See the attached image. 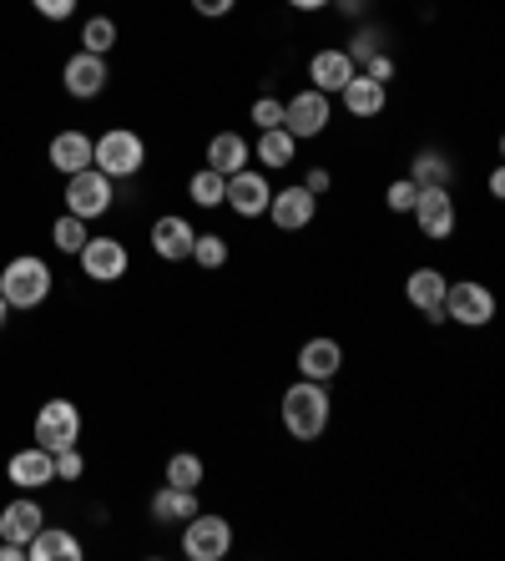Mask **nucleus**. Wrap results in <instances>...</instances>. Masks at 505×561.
<instances>
[{
  "label": "nucleus",
  "instance_id": "dca6fc26",
  "mask_svg": "<svg viewBox=\"0 0 505 561\" xmlns=\"http://www.w3.org/2000/svg\"><path fill=\"white\" fill-rule=\"evenodd\" d=\"M193 222L182 218V213H162V218L152 222V253L168 263H182L187 253H193Z\"/></svg>",
  "mask_w": 505,
  "mask_h": 561
},
{
  "label": "nucleus",
  "instance_id": "72a5a7b5",
  "mask_svg": "<svg viewBox=\"0 0 505 561\" xmlns=\"http://www.w3.org/2000/svg\"><path fill=\"white\" fill-rule=\"evenodd\" d=\"M81 470H87V460H81L77 445H66V450H56V481H81Z\"/></svg>",
  "mask_w": 505,
  "mask_h": 561
},
{
  "label": "nucleus",
  "instance_id": "6e6552de",
  "mask_svg": "<svg viewBox=\"0 0 505 561\" xmlns=\"http://www.w3.org/2000/svg\"><path fill=\"white\" fill-rule=\"evenodd\" d=\"M77 259H81V274H87L91 284H117V278L131 268L127 243H117V238H87V249H81Z\"/></svg>",
  "mask_w": 505,
  "mask_h": 561
},
{
  "label": "nucleus",
  "instance_id": "0eeeda50",
  "mask_svg": "<svg viewBox=\"0 0 505 561\" xmlns=\"http://www.w3.org/2000/svg\"><path fill=\"white\" fill-rule=\"evenodd\" d=\"M36 445H46V450H66V445L81 440V410L71 405V400H46V405L36 410Z\"/></svg>",
  "mask_w": 505,
  "mask_h": 561
},
{
  "label": "nucleus",
  "instance_id": "c756f323",
  "mask_svg": "<svg viewBox=\"0 0 505 561\" xmlns=\"http://www.w3.org/2000/svg\"><path fill=\"white\" fill-rule=\"evenodd\" d=\"M87 218H77V213H61V218H56V228H51V243L61 253H81L87 249Z\"/></svg>",
  "mask_w": 505,
  "mask_h": 561
},
{
  "label": "nucleus",
  "instance_id": "58836bf2",
  "mask_svg": "<svg viewBox=\"0 0 505 561\" xmlns=\"http://www.w3.org/2000/svg\"><path fill=\"white\" fill-rule=\"evenodd\" d=\"M0 561H26V547L21 541H0Z\"/></svg>",
  "mask_w": 505,
  "mask_h": 561
},
{
  "label": "nucleus",
  "instance_id": "a211bd4d",
  "mask_svg": "<svg viewBox=\"0 0 505 561\" xmlns=\"http://www.w3.org/2000/svg\"><path fill=\"white\" fill-rule=\"evenodd\" d=\"M41 526H46V511L36 506V496H31V491H21L11 506L0 511V541H21V547H26Z\"/></svg>",
  "mask_w": 505,
  "mask_h": 561
},
{
  "label": "nucleus",
  "instance_id": "f3484780",
  "mask_svg": "<svg viewBox=\"0 0 505 561\" xmlns=\"http://www.w3.org/2000/svg\"><path fill=\"white\" fill-rule=\"evenodd\" d=\"M354 71H359V66L349 61V51H338V46L309 56V81H313V92H324V96L344 92V81H349Z\"/></svg>",
  "mask_w": 505,
  "mask_h": 561
},
{
  "label": "nucleus",
  "instance_id": "7c9ffc66",
  "mask_svg": "<svg viewBox=\"0 0 505 561\" xmlns=\"http://www.w3.org/2000/svg\"><path fill=\"white\" fill-rule=\"evenodd\" d=\"M410 178H415L420 187H450V162H445L440 152H420Z\"/></svg>",
  "mask_w": 505,
  "mask_h": 561
},
{
  "label": "nucleus",
  "instance_id": "473e14b6",
  "mask_svg": "<svg viewBox=\"0 0 505 561\" xmlns=\"http://www.w3.org/2000/svg\"><path fill=\"white\" fill-rule=\"evenodd\" d=\"M248 117H253V127H259V131H268V127H284V102H278V96H259Z\"/></svg>",
  "mask_w": 505,
  "mask_h": 561
},
{
  "label": "nucleus",
  "instance_id": "bb28decb",
  "mask_svg": "<svg viewBox=\"0 0 505 561\" xmlns=\"http://www.w3.org/2000/svg\"><path fill=\"white\" fill-rule=\"evenodd\" d=\"M203 476H208V466H203V456H193V450H177V456L168 460V485L197 491V485H203Z\"/></svg>",
  "mask_w": 505,
  "mask_h": 561
},
{
  "label": "nucleus",
  "instance_id": "37998d69",
  "mask_svg": "<svg viewBox=\"0 0 505 561\" xmlns=\"http://www.w3.org/2000/svg\"><path fill=\"white\" fill-rule=\"evenodd\" d=\"M5 319H11V304L0 299V329H5Z\"/></svg>",
  "mask_w": 505,
  "mask_h": 561
},
{
  "label": "nucleus",
  "instance_id": "2f4dec72",
  "mask_svg": "<svg viewBox=\"0 0 505 561\" xmlns=\"http://www.w3.org/2000/svg\"><path fill=\"white\" fill-rule=\"evenodd\" d=\"M415 193H420V183H415V178H394V183L385 187V203H389V213H410V208H415Z\"/></svg>",
  "mask_w": 505,
  "mask_h": 561
},
{
  "label": "nucleus",
  "instance_id": "ea45409f",
  "mask_svg": "<svg viewBox=\"0 0 505 561\" xmlns=\"http://www.w3.org/2000/svg\"><path fill=\"white\" fill-rule=\"evenodd\" d=\"M329 5H338L344 15H364V5H369V0H329Z\"/></svg>",
  "mask_w": 505,
  "mask_h": 561
},
{
  "label": "nucleus",
  "instance_id": "39448f33",
  "mask_svg": "<svg viewBox=\"0 0 505 561\" xmlns=\"http://www.w3.org/2000/svg\"><path fill=\"white\" fill-rule=\"evenodd\" d=\"M445 319L466 329H485L495 319V294L475 278H460V284L445 288Z\"/></svg>",
  "mask_w": 505,
  "mask_h": 561
},
{
  "label": "nucleus",
  "instance_id": "412c9836",
  "mask_svg": "<svg viewBox=\"0 0 505 561\" xmlns=\"http://www.w3.org/2000/svg\"><path fill=\"white\" fill-rule=\"evenodd\" d=\"M26 561H81V541L61 526H41L26 541Z\"/></svg>",
  "mask_w": 505,
  "mask_h": 561
},
{
  "label": "nucleus",
  "instance_id": "b1692460",
  "mask_svg": "<svg viewBox=\"0 0 505 561\" xmlns=\"http://www.w3.org/2000/svg\"><path fill=\"white\" fill-rule=\"evenodd\" d=\"M51 168L56 172H81V168H91V137L87 131H56L51 137Z\"/></svg>",
  "mask_w": 505,
  "mask_h": 561
},
{
  "label": "nucleus",
  "instance_id": "c85d7f7f",
  "mask_svg": "<svg viewBox=\"0 0 505 561\" xmlns=\"http://www.w3.org/2000/svg\"><path fill=\"white\" fill-rule=\"evenodd\" d=\"M187 259H193L197 268L218 274L222 263H228V238H222V233H197V238H193V253H187Z\"/></svg>",
  "mask_w": 505,
  "mask_h": 561
},
{
  "label": "nucleus",
  "instance_id": "4c0bfd02",
  "mask_svg": "<svg viewBox=\"0 0 505 561\" xmlns=\"http://www.w3.org/2000/svg\"><path fill=\"white\" fill-rule=\"evenodd\" d=\"M364 77H375V81H385V87H389V77H394V61H389V56H369V61H364Z\"/></svg>",
  "mask_w": 505,
  "mask_h": 561
},
{
  "label": "nucleus",
  "instance_id": "a878e982",
  "mask_svg": "<svg viewBox=\"0 0 505 561\" xmlns=\"http://www.w3.org/2000/svg\"><path fill=\"white\" fill-rule=\"evenodd\" d=\"M222 193H228V178L222 172H213V168H197L193 178H187V197H193L197 208H222Z\"/></svg>",
  "mask_w": 505,
  "mask_h": 561
},
{
  "label": "nucleus",
  "instance_id": "393cba45",
  "mask_svg": "<svg viewBox=\"0 0 505 561\" xmlns=\"http://www.w3.org/2000/svg\"><path fill=\"white\" fill-rule=\"evenodd\" d=\"M294 152H298V137L288 127L259 131V147H253V157H259L263 168H288V162H294Z\"/></svg>",
  "mask_w": 505,
  "mask_h": 561
},
{
  "label": "nucleus",
  "instance_id": "2eb2a0df",
  "mask_svg": "<svg viewBox=\"0 0 505 561\" xmlns=\"http://www.w3.org/2000/svg\"><path fill=\"white\" fill-rule=\"evenodd\" d=\"M61 81H66V92L77 96V102H91V96H102V92H106V56L77 51L71 61L61 66Z\"/></svg>",
  "mask_w": 505,
  "mask_h": 561
},
{
  "label": "nucleus",
  "instance_id": "9d476101",
  "mask_svg": "<svg viewBox=\"0 0 505 561\" xmlns=\"http://www.w3.org/2000/svg\"><path fill=\"white\" fill-rule=\"evenodd\" d=\"M313 213H319V197H313L303 183H294V187H278V193L268 197V213H263V218H273V228H284V233H303L313 222Z\"/></svg>",
  "mask_w": 505,
  "mask_h": 561
},
{
  "label": "nucleus",
  "instance_id": "e433bc0d",
  "mask_svg": "<svg viewBox=\"0 0 505 561\" xmlns=\"http://www.w3.org/2000/svg\"><path fill=\"white\" fill-rule=\"evenodd\" d=\"M238 0H193V11L197 15H208V21H218V15H233Z\"/></svg>",
  "mask_w": 505,
  "mask_h": 561
},
{
  "label": "nucleus",
  "instance_id": "6ab92c4d",
  "mask_svg": "<svg viewBox=\"0 0 505 561\" xmlns=\"http://www.w3.org/2000/svg\"><path fill=\"white\" fill-rule=\"evenodd\" d=\"M338 369H344V350H338V340H309L303 350H298V379H319V385H329Z\"/></svg>",
  "mask_w": 505,
  "mask_h": 561
},
{
  "label": "nucleus",
  "instance_id": "f704fd0d",
  "mask_svg": "<svg viewBox=\"0 0 505 561\" xmlns=\"http://www.w3.org/2000/svg\"><path fill=\"white\" fill-rule=\"evenodd\" d=\"M31 5H36L46 21H71V11H77L81 0H31Z\"/></svg>",
  "mask_w": 505,
  "mask_h": 561
},
{
  "label": "nucleus",
  "instance_id": "9b49d317",
  "mask_svg": "<svg viewBox=\"0 0 505 561\" xmlns=\"http://www.w3.org/2000/svg\"><path fill=\"white\" fill-rule=\"evenodd\" d=\"M268 197H273V183L263 178L259 168H243L228 178V193H222V208H233L238 218H263L268 213Z\"/></svg>",
  "mask_w": 505,
  "mask_h": 561
},
{
  "label": "nucleus",
  "instance_id": "c9c22d12",
  "mask_svg": "<svg viewBox=\"0 0 505 561\" xmlns=\"http://www.w3.org/2000/svg\"><path fill=\"white\" fill-rule=\"evenodd\" d=\"M303 187H309L313 197H324L329 187H334V172H329V168H309V178H303Z\"/></svg>",
  "mask_w": 505,
  "mask_h": 561
},
{
  "label": "nucleus",
  "instance_id": "aec40b11",
  "mask_svg": "<svg viewBox=\"0 0 505 561\" xmlns=\"http://www.w3.org/2000/svg\"><path fill=\"white\" fill-rule=\"evenodd\" d=\"M338 96H344V106H349V117H379V112L389 106V87L375 81V77H364V71H354Z\"/></svg>",
  "mask_w": 505,
  "mask_h": 561
},
{
  "label": "nucleus",
  "instance_id": "cd10ccee",
  "mask_svg": "<svg viewBox=\"0 0 505 561\" xmlns=\"http://www.w3.org/2000/svg\"><path fill=\"white\" fill-rule=\"evenodd\" d=\"M112 46H117V21H112V15H91L87 26H81V51L106 56Z\"/></svg>",
  "mask_w": 505,
  "mask_h": 561
},
{
  "label": "nucleus",
  "instance_id": "1a4fd4ad",
  "mask_svg": "<svg viewBox=\"0 0 505 561\" xmlns=\"http://www.w3.org/2000/svg\"><path fill=\"white\" fill-rule=\"evenodd\" d=\"M329 117H334V106H329L324 92H313V87H303V92H294L284 102V127L294 131L298 142H303V137H319V131L329 127Z\"/></svg>",
  "mask_w": 505,
  "mask_h": 561
},
{
  "label": "nucleus",
  "instance_id": "4468645a",
  "mask_svg": "<svg viewBox=\"0 0 505 561\" xmlns=\"http://www.w3.org/2000/svg\"><path fill=\"white\" fill-rule=\"evenodd\" d=\"M445 288H450V278L440 268H415V274L404 278V299L415 304L429 324H445Z\"/></svg>",
  "mask_w": 505,
  "mask_h": 561
},
{
  "label": "nucleus",
  "instance_id": "5701e85b",
  "mask_svg": "<svg viewBox=\"0 0 505 561\" xmlns=\"http://www.w3.org/2000/svg\"><path fill=\"white\" fill-rule=\"evenodd\" d=\"M248 157H253V147H248V137H238V131H218V137L208 142V168L222 172V178L243 172Z\"/></svg>",
  "mask_w": 505,
  "mask_h": 561
},
{
  "label": "nucleus",
  "instance_id": "f8f14e48",
  "mask_svg": "<svg viewBox=\"0 0 505 561\" xmlns=\"http://www.w3.org/2000/svg\"><path fill=\"white\" fill-rule=\"evenodd\" d=\"M415 228L425 238H435V243H440V238H450L455 233V197H450V187H420L415 193Z\"/></svg>",
  "mask_w": 505,
  "mask_h": 561
},
{
  "label": "nucleus",
  "instance_id": "a19ab883",
  "mask_svg": "<svg viewBox=\"0 0 505 561\" xmlns=\"http://www.w3.org/2000/svg\"><path fill=\"white\" fill-rule=\"evenodd\" d=\"M288 5H294V11H303V15H309V11H329V0H288Z\"/></svg>",
  "mask_w": 505,
  "mask_h": 561
},
{
  "label": "nucleus",
  "instance_id": "f03ea898",
  "mask_svg": "<svg viewBox=\"0 0 505 561\" xmlns=\"http://www.w3.org/2000/svg\"><path fill=\"white\" fill-rule=\"evenodd\" d=\"M51 263L36 259V253H21L0 268V299L11 304V309H41V304L51 299Z\"/></svg>",
  "mask_w": 505,
  "mask_h": 561
},
{
  "label": "nucleus",
  "instance_id": "ddd939ff",
  "mask_svg": "<svg viewBox=\"0 0 505 561\" xmlns=\"http://www.w3.org/2000/svg\"><path fill=\"white\" fill-rule=\"evenodd\" d=\"M5 476H11L15 491H31V496H36L41 485L56 481V456L46 445H26V450H15V456L5 460Z\"/></svg>",
  "mask_w": 505,
  "mask_h": 561
},
{
  "label": "nucleus",
  "instance_id": "20e7f679",
  "mask_svg": "<svg viewBox=\"0 0 505 561\" xmlns=\"http://www.w3.org/2000/svg\"><path fill=\"white\" fill-rule=\"evenodd\" d=\"M142 162H147V142L127 127H112L106 137L91 142V168H102L112 183H117V178H131V172H142Z\"/></svg>",
  "mask_w": 505,
  "mask_h": 561
},
{
  "label": "nucleus",
  "instance_id": "423d86ee",
  "mask_svg": "<svg viewBox=\"0 0 505 561\" xmlns=\"http://www.w3.org/2000/svg\"><path fill=\"white\" fill-rule=\"evenodd\" d=\"M112 208V178L102 168H81L66 178V213H77V218H102Z\"/></svg>",
  "mask_w": 505,
  "mask_h": 561
},
{
  "label": "nucleus",
  "instance_id": "f257e3e1",
  "mask_svg": "<svg viewBox=\"0 0 505 561\" xmlns=\"http://www.w3.org/2000/svg\"><path fill=\"white\" fill-rule=\"evenodd\" d=\"M278 415H284V431L294 435V440H303V445L319 440V435L329 431V415H334L329 385H319V379H298V385H288Z\"/></svg>",
  "mask_w": 505,
  "mask_h": 561
},
{
  "label": "nucleus",
  "instance_id": "79ce46f5",
  "mask_svg": "<svg viewBox=\"0 0 505 561\" xmlns=\"http://www.w3.org/2000/svg\"><path fill=\"white\" fill-rule=\"evenodd\" d=\"M491 197H505V172H491Z\"/></svg>",
  "mask_w": 505,
  "mask_h": 561
},
{
  "label": "nucleus",
  "instance_id": "4be33fe9",
  "mask_svg": "<svg viewBox=\"0 0 505 561\" xmlns=\"http://www.w3.org/2000/svg\"><path fill=\"white\" fill-rule=\"evenodd\" d=\"M147 511H152V522H162V526H182V522H187V516L197 511V491H182V485H162V491H152Z\"/></svg>",
  "mask_w": 505,
  "mask_h": 561
},
{
  "label": "nucleus",
  "instance_id": "7ed1b4c3",
  "mask_svg": "<svg viewBox=\"0 0 505 561\" xmlns=\"http://www.w3.org/2000/svg\"><path fill=\"white\" fill-rule=\"evenodd\" d=\"M233 551V522H222L213 511H193L182 522V557L187 561H222Z\"/></svg>",
  "mask_w": 505,
  "mask_h": 561
}]
</instances>
